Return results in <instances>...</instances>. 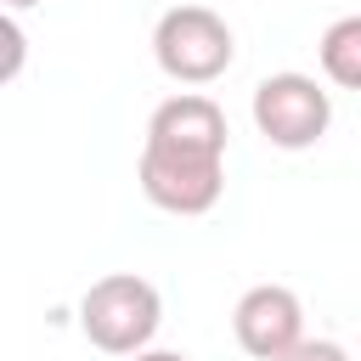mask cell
I'll return each mask as SVG.
<instances>
[{
    "mask_svg": "<svg viewBox=\"0 0 361 361\" xmlns=\"http://www.w3.org/2000/svg\"><path fill=\"white\" fill-rule=\"evenodd\" d=\"M158 322H164V299L135 271H107L79 299V333L102 355H135V350H147L152 333H158Z\"/></svg>",
    "mask_w": 361,
    "mask_h": 361,
    "instance_id": "obj_1",
    "label": "cell"
},
{
    "mask_svg": "<svg viewBox=\"0 0 361 361\" xmlns=\"http://www.w3.org/2000/svg\"><path fill=\"white\" fill-rule=\"evenodd\" d=\"M231 333H237V344H243L254 361H276L288 344L305 338V305H299L293 288H282V282H259V288H248V293L237 299V310H231Z\"/></svg>",
    "mask_w": 361,
    "mask_h": 361,
    "instance_id": "obj_5",
    "label": "cell"
},
{
    "mask_svg": "<svg viewBox=\"0 0 361 361\" xmlns=\"http://www.w3.org/2000/svg\"><path fill=\"white\" fill-rule=\"evenodd\" d=\"M130 361H186V355H180V350H152V344H147V350H135Z\"/></svg>",
    "mask_w": 361,
    "mask_h": 361,
    "instance_id": "obj_10",
    "label": "cell"
},
{
    "mask_svg": "<svg viewBox=\"0 0 361 361\" xmlns=\"http://www.w3.org/2000/svg\"><path fill=\"white\" fill-rule=\"evenodd\" d=\"M28 6H39V0H0V11H28Z\"/></svg>",
    "mask_w": 361,
    "mask_h": 361,
    "instance_id": "obj_11",
    "label": "cell"
},
{
    "mask_svg": "<svg viewBox=\"0 0 361 361\" xmlns=\"http://www.w3.org/2000/svg\"><path fill=\"white\" fill-rule=\"evenodd\" d=\"M316 62H322V79H327V85L355 90V85H361V17H338V23L316 39Z\"/></svg>",
    "mask_w": 361,
    "mask_h": 361,
    "instance_id": "obj_7",
    "label": "cell"
},
{
    "mask_svg": "<svg viewBox=\"0 0 361 361\" xmlns=\"http://www.w3.org/2000/svg\"><path fill=\"white\" fill-rule=\"evenodd\" d=\"M226 113L214 96L203 90H180L169 102L152 107L147 118V141L141 147H164V152H192V158H226Z\"/></svg>",
    "mask_w": 361,
    "mask_h": 361,
    "instance_id": "obj_6",
    "label": "cell"
},
{
    "mask_svg": "<svg viewBox=\"0 0 361 361\" xmlns=\"http://www.w3.org/2000/svg\"><path fill=\"white\" fill-rule=\"evenodd\" d=\"M135 180L147 192L152 209L164 214H209L226 192V158H192V152H164V147H141Z\"/></svg>",
    "mask_w": 361,
    "mask_h": 361,
    "instance_id": "obj_4",
    "label": "cell"
},
{
    "mask_svg": "<svg viewBox=\"0 0 361 361\" xmlns=\"http://www.w3.org/2000/svg\"><path fill=\"white\" fill-rule=\"evenodd\" d=\"M23 68H28V34L11 11H0V85H11Z\"/></svg>",
    "mask_w": 361,
    "mask_h": 361,
    "instance_id": "obj_8",
    "label": "cell"
},
{
    "mask_svg": "<svg viewBox=\"0 0 361 361\" xmlns=\"http://www.w3.org/2000/svg\"><path fill=\"white\" fill-rule=\"evenodd\" d=\"M152 62L175 85H214L237 62L231 23L209 6H169L152 23Z\"/></svg>",
    "mask_w": 361,
    "mask_h": 361,
    "instance_id": "obj_2",
    "label": "cell"
},
{
    "mask_svg": "<svg viewBox=\"0 0 361 361\" xmlns=\"http://www.w3.org/2000/svg\"><path fill=\"white\" fill-rule=\"evenodd\" d=\"M276 361H350V350H344L338 338H299V344H288Z\"/></svg>",
    "mask_w": 361,
    "mask_h": 361,
    "instance_id": "obj_9",
    "label": "cell"
},
{
    "mask_svg": "<svg viewBox=\"0 0 361 361\" xmlns=\"http://www.w3.org/2000/svg\"><path fill=\"white\" fill-rule=\"evenodd\" d=\"M248 113H254V130H259L271 147L305 152V147H316V141L327 135V124H333V96H327L310 73L282 68V73H265V79L254 85Z\"/></svg>",
    "mask_w": 361,
    "mask_h": 361,
    "instance_id": "obj_3",
    "label": "cell"
}]
</instances>
